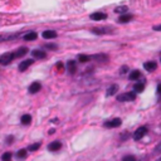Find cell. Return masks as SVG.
I'll return each instance as SVG.
<instances>
[{"label": "cell", "instance_id": "1", "mask_svg": "<svg viewBox=\"0 0 161 161\" xmlns=\"http://www.w3.org/2000/svg\"><path fill=\"white\" fill-rule=\"evenodd\" d=\"M135 100H136V93L135 92H127V93H122V95L117 96L118 102H132Z\"/></svg>", "mask_w": 161, "mask_h": 161}, {"label": "cell", "instance_id": "2", "mask_svg": "<svg viewBox=\"0 0 161 161\" xmlns=\"http://www.w3.org/2000/svg\"><path fill=\"white\" fill-rule=\"evenodd\" d=\"M121 124H122L121 118H112L110 121H106V122H104V127H107V128H116V127H120Z\"/></svg>", "mask_w": 161, "mask_h": 161}, {"label": "cell", "instance_id": "3", "mask_svg": "<svg viewBox=\"0 0 161 161\" xmlns=\"http://www.w3.org/2000/svg\"><path fill=\"white\" fill-rule=\"evenodd\" d=\"M147 133V127L146 126H140L135 132H133V139L135 140H141Z\"/></svg>", "mask_w": 161, "mask_h": 161}, {"label": "cell", "instance_id": "4", "mask_svg": "<svg viewBox=\"0 0 161 161\" xmlns=\"http://www.w3.org/2000/svg\"><path fill=\"white\" fill-rule=\"evenodd\" d=\"M113 28H106V26H100V28H93L92 33L96 34V35H104L107 33H112Z\"/></svg>", "mask_w": 161, "mask_h": 161}, {"label": "cell", "instance_id": "5", "mask_svg": "<svg viewBox=\"0 0 161 161\" xmlns=\"http://www.w3.org/2000/svg\"><path fill=\"white\" fill-rule=\"evenodd\" d=\"M14 54L13 53H5V54H3L2 57H0V64L3 65H8L9 63H11V61L14 59Z\"/></svg>", "mask_w": 161, "mask_h": 161}, {"label": "cell", "instance_id": "6", "mask_svg": "<svg viewBox=\"0 0 161 161\" xmlns=\"http://www.w3.org/2000/svg\"><path fill=\"white\" fill-rule=\"evenodd\" d=\"M65 69L68 71L69 74H76L77 72V65H76V62L74 61H68L65 64Z\"/></svg>", "mask_w": 161, "mask_h": 161}, {"label": "cell", "instance_id": "7", "mask_svg": "<svg viewBox=\"0 0 161 161\" xmlns=\"http://www.w3.org/2000/svg\"><path fill=\"white\" fill-rule=\"evenodd\" d=\"M89 18H91L92 20H96V22H98V20H104V19H107V14H104V13H101V11H97V13H93V14H91Z\"/></svg>", "mask_w": 161, "mask_h": 161}, {"label": "cell", "instance_id": "8", "mask_svg": "<svg viewBox=\"0 0 161 161\" xmlns=\"http://www.w3.org/2000/svg\"><path fill=\"white\" fill-rule=\"evenodd\" d=\"M61 147H62V142H59V141H53V142H50V143L48 145V150H49V151H58V150H61Z\"/></svg>", "mask_w": 161, "mask_h": 161}, {"label": "cell", "instance_id": "9", "mask_svg": "<svg viewBox=\"0 0 161 161\" xmlns=\"http://www.w3.org/2000/svg\"><path fill=\"white\" fill-rule=\"evenodd\" d=\"M32 64H33V59H25L24 62H22V63L19 64V71H20V72H24L25 69H28L29 65H32Z\"/></svg>", "mask_w": 161, "mask_h": 161}, {"label": "cell", "instance_id": "10", "mask_svg": "<svg viewBox=\"0 0 161 161\" xmlns=\"http://www.w3.org/2000/svg\"><path fill=\"white\" fill-rule=\"evenodd\" d=\"M156 67H157V64H156V62H154V61L146 62V63L143 64V68H145L147 72H152V71H155V69H156Z\"/></svg>", "mask_w": 161, "mask_h": 161}, {"label": "cell", "instance_id": "11", "mask_svg": "<svg viewBox=\"0 0 161 161\" xmlns=\"http://www.w3.org/2000/svg\"><path fill=\"white\" fill-rule=\"evenodd\" d=\"M32 54H33V57L37 58V59H43V58H45V52L42 50V49H34V50L32 52Z\"/></svg>", "mask_w": 161, "mask_h": 161}, {"label": "cell", "instance_id": "12", "mask_svg": "<svg viewBox=\"0 0 161 161\" xmlns=\"http://www.w3.org/2000/svg\"><path fill=\"white\" fill-rule=\"evenodd\" d=\"M117 91H118V86L117 84H111L106 91V96H108V97L113 96V95H116V93H117Z\"/></svg>", "mask_w": 161, "mask_h": 161}, {"label": "cell", "instance_id": "13", "mask_svg": "<svg viewBox=\"0 0 161 161\" xmlns=\"http://www.w3.org/2000/svg\"><path fill=\"white\" fill-rule=\"evenodd\" d=\"M40 88H42L40 83H39V82H34V83H32V84L29 86V93L34 95V93H37V92L40 91Z\"/></svg>", "mask_w": 161, "mask_h": 161}, {"label": "cell", "instance_id": "14", "mask_svg": "<svg viewBox=\"0 0 161 161\" xmlns=\"http://www.w3.org/2000/svg\"><path fill=\"white\" fill-rule=\"evenodd\" d=\"M20 122H22V125H24V126L30 125V124H32V116H30V115H23L22 118H20Z\"/></svg>", "mask_w": 161, "mask_h": 161}, {"label": "cell", "instance_id": "15", "mask_svg": "<svg viewBox=\"0 0 161 161\" xmlns=\"http://www.w3.org/2000/svg\"><path fill=\"white\" fill-rule=\"evenodd\" d=\"M42 35H43L44 39H53V38L57 37V33L54 30H44Z\"/></svg>", "mask_w": 161, "mask_h": 161}, {"label": "cell", "instance_id": "16", "mask_svg": "<svg viewBox=\"0 0 161 161\" xmlns=\"http://www.w3.org/2000/svg\"><path fill=\"white\" fill-rule=\"evenodd\" d=\"M128 78H130L131 80H136V79H140V78H141V72H140V71H137V69L132 71V72H130V76H128Z\"/></svg>", "mask_w": 161, "mask_h": 161}, {"label": "cell", "instance_id": "17", "mask_svg": "<svg viewBox=\"0 0 161 161\" xmlns=\"http://www.w3.org/2000/svg\"><path fill=\"white\" fill-rule=\"evenodd\" d=\"M26 53H28V48H25V47H22V48H19L15 53H14V56L17 57V58H20V57H23V56H25Z\"/></svg>", "mask_w": 161, "mask_h": 161}, {"label": "cell", "instance_id": "18", "mask_svg": "<svg viewBox=\"0 0 161 161\" xmlns=\"http://www.w3.org/2000/svg\"><path fill=\"white\" fill-rule=\"evenodd\" d=\"M132 15L131 14H124V15H120L118 18V23H128L132 20Z\"/></svg>", "mask_w": 161, "mask_h": 161}, {"label": "cell", "instance_id": "19", "mask_svg": "<svg viewBox=\"0 0 161 161\" xmlns=\"http://www.w3.org/2000/svg\"><path fill=\"white\" fill-rule=\"evenodd\" d=\"M127 10H128V8L126 5H121V6H117L115 9V13H116V14H120V15H124V14H126V13H127Z\"/></svg>", "mask_w": 161, "mask_h": 161}, {"label": "cell", "instance_id": "20", "mask_svg": "<svg viewBox=\"0 0 161 161\" xmlns=\"http://www.w3.org/2000/svg\"><path fill=\"white\" fill-rule=\"evenodd\" d=\"M38 37V34L35 32H30V33H26L24 35V40H28V42H30V40H35Z\"/></svg>", "mask_w": 161, "mask_h": 161}, {"label": "cell", "instance_id": "21", "mask_svg": "<svg viewBox=\"0 0 161 161\" xmlns=\"http://www.w3.org/2000/svg\"><path fill=\"white\" fill-rule=\"evenodd\" d=\"M143 89H145V83L143 82H139V83H136L135 86H133V91H135V93H141Z\"/></svg>", "mask_w": 161, "mask_h": 161}, {"label": "cell", "instance_id": "22", "mask_svg": "<svg viewBox=\"0 0 161 161\" xmlns=\"http://www.w3.org/2000/svg\"><path fill=\"white\" fill-rule=\"evenodd\" d=\"M93 59H95L96 62H100V63H103V62L108 61V58H107L106 54H96L95 57H93Z\"/></svg>", "mask_w": 161, "mask_h": 161}, {"label": "cell", "instance_id": "23", "mask_svg": "<svg viewBox=\"0 0 161 161\" xmlns=\"http://www.w3.org/2000/svg\"><path fill=\"white\" fill-rule=\"evenodd\" d=\"M25 157H26V150H25V149H22V150H19V151L17 152V159L24 160Z\"/></svg>", "mask_w": 161, "mask_h": 161}, {"label": "cell", "instance_id": "24", "mask_svg": "<svg viewBox=\"0 0 161 161\" xmlns=\"http://www.w3.org/2000/svg\"><path fill=\"white\" fill-rule=\"evenodd\" d=\"M91 59V57L89 56H86V54H79V57H78V61L80 62V63H86V62H88Z\"/></svg>", "mask_w": 161, "mask_h": 161}, {"label": "cell", "instance_id": "25", "mask_svg": "<svg viewBox=\"0 0 161 161\" xmlns=\"http://www.w3.org/2000/svg\"><path fill=\"white\" fill-rule=\"evenodd\" d=\"M40 147V142H37V143H33V145H30L29 147H28V150L29 151H35V150H38Z\"/></svg>", "mask_w": 161, "mask_h": 161}, {"label": "cell", "instance_id": "26", "mask_svg": "<svg viewBox=\"0 0 161 161\" xmlns=\"http://www.w3.org/2000/svg\"><path fill=\"white\" fill-rule=\"evenodd\" d=\"M2 160H3V161H10V160H11V154H10V152H5V154H3Z\"/></svg>", "mask_w": 161, "mask_h": 161}, {"label": "cell", "instance_id": "27", "mask_svg": "<svg viewBox=\"0 0 161 161\" xmlns=\"http://www.w3.org/2000/svg\"><path fill=\"white\" fill-rule=\"evenodd\" d=\"M122 161H136V157L135 156H132V155H127L122 159Z\"/></svg>", "mask_w": 161, "mask_h": 161}, {"label": "cell", "instance_id": "28", "mask_svg": "<svg viewBox=\"0 0 161 161\" xmlns=\"http://www.w3.org/2000/svg\"><path fill=\"white\" fill-rule=\"evenodd\" d=\"M127 72H128V67H127V65H122V68H121L120 73H121V74H125V73H127Z\"/></svg>", "mask_w": 161, "mask_h": 161}, {"label": "cell", "instance_id": "29", "mask_svg": "<svg viewBox=\"0 0 161 161\" xmlns=\"http://www.w3.org/2000/svg\"><path fill=\"white\" fill-rule=\"evenodd\" d=\"M45 48L53 50V49H57V45H56V44H45Z\"/></svg>", "mask_w": 161, "mask_h": 161}, {"label": "cell", "instance_id": "30", "mask_svg": "<svg viewBox=\"0 0 161 161\" xmlns=\"http://www.w3.org/2000/svg\"><path fill=\"white\" fill-rule=\"evenodd\" d=\"M155 152H157V154H159V152H161V142H160V143H159V145L156 146V149H155Z\"/></svg>", "mask_w": 161, "mask_h": 161}, {"label": "cell", "instance_id": "31", "mask_svg": "<svg viewBox=\"0 0 161 161\" xmlns=\"http://www.w3.org/2000/svg\"><path fill=\"white\" fill-rule=\"evenodd\" d=\"M13 140H14V137H13V136H8V139H6V143H11Z\"/></svg>", "mask_w": 161, "mask_h": 161}, {"label": "cell", "instance_id": "32", "mask_svg": "<svg viewBox=\"0 0 161 161\" xmlns=\"http://www.w3.org/2000/svg\"><path fill=\"white\" fill-rule=\"evenodd\" d=\"M152 29H154V30H156V32H161V25H155Z\"/></svg>", "mask_w": 161, "mask_h": 161}, {"label": "cell", "instance_id": "33", "mask_svg": "<svg viewBox=\"0 0 161 161\" xmlns=\"http://www.w3.org/2000/svg\"><path fill=\"white\" fill-rule=\"evenodd\" d=\"M157 95H159V96L161 97V83H160V84L157 86Z\"/></svg>", "mask_w": 161, "mask_h": 161}, {"label": "cell", "instance_id": "34", "mask_svg": "<svg viewBox=\"0 0 161 161\" xmlns=\"http://www.w3.org/2000/svg\"><path fill=\"white\" fill-rule=\"evenodd\" d=\"M127 137H128V133H124L122 137H121V140H125V139H127Z\"/></svg>", "mask_w": 161, "mask_h": 161}, {"label": "cell", "instance_id": "35", "mask_svg": "<svg viewBox=\"0 0 161 161\" xmlns=\"http://www.w3.org/2000/svg\"><path fill=\"white\" fill-rule=\"evenodd\" d=\"M57 67H58V69H62L63 68V64L59 62V63H57Z\"/></svg>", "mask_w": 161, "mask_h": 161}, {"label": "cell", "instance_id": "36", "mask_svg": "<svg viewBox=\"0 0 161 161\" xmlns=\"http://www.w3.org/2000/svg\"><path fill=\"white\" fill-rule=\"evenodd\" d=\"M157 161H161V157H160V159H159V160H157Z\"/></svg>", "mask_w": 161, "mask_h": 161}]
</instances>
